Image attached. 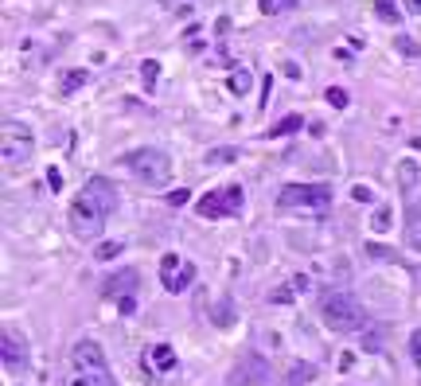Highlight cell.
Returning a JSON list of instances; mask_svg holds the SVG:
<instances>
[{
    "label": "cell",
    "mask_w": 421,
    "mask_h": 386,
    "mask_svg": "<svg viewBox=\"0 0 421 386\" xmlns=\"http://www.w3.org/2000/svg\"><path fill=\"white\" fill-rule=\"evenodd\" d=\"M234 156H238L234 149H210V152H207V164H210V168H215V164H230Z\"/></svg>",
    "instance_id": "21"
},
{
    "label": "cell",
    "mask_w": 421,
    "mask_h": 386,
    "mask_svg": "<svg viewBox=\"0 0 421 386\" xmlns=\"http://www.w3.org/2000/svg\"><path fill=\"white\" fill-rule=\"evenodd\" d=\"M406 242H410L413 250H421V218H410V235H406Z\"/></svg>",
    "instance_id": "26"
},
{
    "label": "cell",
    "mask_w": 421,
    "mask_h": 386,
    "mask_svg": "<svg viewBox=\"0 0 421 386\" xmlns=\"http://www.w3.org/2000/svg\"><path fill=\"white\" fill-rule=\"evenodd\" d=\"M296 129H304V118H285V121H277V125H273V133L270 137H285V133H296Z\"/></svg>",
    "instance_id": "20"
},
{
    "label": "cell",
    "mask_w": 421,
    "mask_h": 386,
    "mask_svg": "<svg viewBox=\"0 0 421 386\" xmlns=\"http://www.w3.org/2000/svg\"><path fill=\"white\" fill-rule=\"evenodd\" d=\"M121 168H129L144 187H164L172 180V160L161 149H137L129 156H121Z\"/></svg>",
    "instance_id": "2"
},
{
    "label": "cell",
    "mask_w": 421,
    "mask_h": 386,
    "mask_svg": "<svg viewBox=\"0 0 421 386\" xmlns=\"http://www.w3.org/2000/svg\"><path fill=\"white\" fill-rule=\"evenodd\" d=\"M137 285H141V278H137V269H118L113 278H106V285H101V293L106 297H113V301H125V297H133L137 293Z\"/></svg>",
    "instance_id": "10"
},
{
    "label": "cell",
    "mask_w": 421,
    "mask_h": 386,
    "mask_svg": "<svg viewBox=\"0 0 421 386\" xmlns=\"http://www.w3.org/2000/svg\"><path fill=\"white\" fill-rule=\"evenodd\" d=\"M118 254H121V242H101L98 250H94V258H98V261H110V258H118Z\"/></svg>",
    "instance_id": "23"
},
{
    "label": "cell",
    "mask_w": 421,
    "mask_h": 386,
    "mask_svg": "<svg viewBox=\"0 0 421 386\" xmlns=\"http://www.w3.org/2000/svg\"><path fill=\"white\" fill-rule=\"evenodd\" d=\"M90 199H98L106 211H113L118 207V187H113V180H106V176H90L86 180V187H82Z\"/></svg>",
    "instance_id": "11"
},
{
    "label": "cell",
    "mask_w": 421,
    "mask_h": 386,
    "mask_svg": "<svg viewBox=\"0 0 421 386\" xmlns=\"http://www.w3.org/2000/svg\"><path fill=\"white\" fill-rule=\"evenodd\" d=\"M70 386H113V382H110V375H106V371H86V375H78Z\"/></svg>",
    "instance_id": "17"
},
{
    "label": "cell",
    "mask_w": 421,
    "mask_h": 386,
    "mask_svg": "<svg viewBox=\"0 0 421 386\" xmlns=\"http://www.w3.org/2000/svg\"><path fill=\"white\" fill-rule=\"evenodd\" d=\"M375 230H390V207L375 211Z\"/></svg>",
    "instance_id": "27"
},
{
    "label": "cell",
    "mask_w": 421,
    "mask_h": 386,
    "mask_svg": "<svg viewBox=\"0 0 421 386\" xmlns=\"http://www.w3.org/2000/svg\"><path fill=\"white\" fill-rule=\"evenodd\" d=\"M250 86H253V75H250L246 67L230 75V90H234V94H250Z\"/></svg>",
    "instance_id": "19"
},
{
    "label": "cell",
    "mask_w": 421,
    "mask_h": 386,
    "mask_svg": "<svg viewBox=\"0 0 421 386\" xmlns=\"http://www.w3.org/2000/svg\"><path fill=\"white\" fill-rule=\"evenodd\" d=\"M32 152H35L32 129L24 121H4V129H0V160H4V168L20 172L32 160Z\"/></svg>",
    "instance_id": "3"
},
{
    "label": "cell",
    "mask_w": 421,
    "mask_h": 386,
    "mask_svg": "<svg viewBox=\"0 0 421 386\" xmlns=\"http://www.w3.org/2000/svg\"><path fill=\"white\" fill-rule=\"evenodd\" d=\"M106 215H110V211L82 192L75 199V207H70V230H75L78 238H98L101 227H106Z\"/></svg>",
    "instance_id": "4"
},
{
    "label": "cell",
    "mask_w": 421,
    "mask_h": 386,
    "mask_svg": "<svg viewBox=\"0 0 421 386\" xmlns=\"http://www.w3.org/2000/svg\"><path fill=\"white\" fill-rule=\"evenodd\" d=\"M270 301H277V304H289V301H293V289H289V285H281L277 293L270 297Z\"/></svg>",
    "instance_id": "29"
},
{
    "label": "cell",
    "mask_w": 421,
    "mask_h": 386,
    "mask_svg": "<svg viewBox=\"0 0 421 386\" xmlns=\"http://www.w3.org/2000/svg\"><path fill=\"white\" fill-rule=\"evenodd\" d=\"M75 363H78L82 371H106V355H101V347L90 344V340L75 344Z\"/></svg>",
    "instance_id": "12"
},
{
    "label": "cell",
    "mask_w": 421,
    "mask_h": 386,
    "mask_svg": "<svg viewBox=\"0 0 421 386\" xmlns=\"http://www.w3.org/2000/svg\"><path fill=\"white\" fill-rule=\"evenodd\" d=\"M0 351H4V367H16V363H24V347L16 344V340L4 332V344H0Z\"/></svg>",
    "instance_id": "13"
},
{
    "label": "cell",
    "mask_w": 421,
    "mask_h": 386,
    "mask_svg": "<svg viewBox=\"0 0 421 386\" xmlns=\"http://www.w3.org/2000/svg\"><path fill=\"white\" fill-rule=\"evenodd\" d=\"M246 203L242 187H222V192H207L199 203H195V211H199L203 218H222V215H238Z\"/></svg>",
    "instance_id": "6"
},
{
    "label": "cell",
    "mask_w": 421,
    "mask_h": 386,
    "mask_svg": "<svg viewBox=\"0 0 421 386\" xmlns=\"http://www.w3.org/2000/svg\"><path fill=\"white\" fill-rule=\"evenodd\" d=\"M296 0H258V8L265 12V16H273V12H281V8H293Z\"/></svg>",
    "instance_id": "22"
},
{
    "label": "cell",
    "mask_w": 421,
    "mask_h": 386,
    "mask_svg": "<svg viewBox=\"0 0 421 386\" xmlns=\"http://www.w3.org/2000/svg\"><path fill=\"white\" fill-rule=\"evenodd\" d=\"M398 47H402L406 55H417V43H413V39H406V35H402V39H398Z\"/></svg>",
    "instance_id": "32"
},
{
    "label": "cell",
    "mask_w": 421,
    "mask_h": 386,
    "mask_svg": "<svg viewBox=\"0 0 421 386\" xmlns=\"http://www.w3.org/2000/svg\"><path fill=\"white\" fill-rule=\"evenodd\" d=\"M375 12H379V20H382V24H398V16H402L394 0H375Z\"/></svg>",
    "instance_id": "18"
},
{
    "label": "cell",
    "mask_w": 421,
    "mask_h": 386,
    "mask_svg": "<svg viewBox=\"0 0 421 386\" xmlns=\"http://www.w3.org/2000/svg\"><path fill=\"white\" fill-rule=\"evenodd\" d=\"M210 316L219 320V324H222V328H230V320H234V309H230V304H227V301H219V304H215V312H210Z\"/></svg>",
    "instance_id": "24"
},
{
    "label": "cell",
    "mask_w": 421,
    "mask_h": 386,
    "mask_svg": "<svg viewBox=\"0 0 421 386\" xmlns=\"http://www.w3.org/2000/svg\"><path fill=\"white\" fill-rule=\"evenodd\" d=\"M161 4H172V8H180V4H187V0H161Z\"/></svg>",
    "instance_id": "36"
},
{
    "label": "cell",
    "mask_w": 421,
    "mask_h": 386,
    "mask_svg": "<svg viewBox=\"0 0 421 386\" xmlns=\"http://www.w3.org/2000/svg\"><path fill=\"white\" fill-rule=\"evenodd\" d=\"M410 355L421 363V332H413V336H410Z\"/></svg>",
    "instance_id": "30"
},
{
    "label": "cell",
    "mask_w": 421,
    "mask_h": 386,
    "mask_svg": "<svg viewBox=\"0 0 421 386\" xmlns=\"http://www.w3.org/2000/svg\"><path fill=\"white\" fill-rule=\"evenodd\" d=\"M270 378L273 371L261 355H242V363L230 371V386H270Z\"/></svg>",
    "instance_id": "9"
},
{
    "label": "cell",
    "mask_w": 421,
    "mask_h": 386,
    "mask_svg": "<svg viewBox=\"0 0 421 386\" xmlns=\"http://www.w3.org/2000/svg\"><path fill=\"white\" fill-rule=\"evenodd\" d=\"M86 78H90V70L75 67V70H67V75H63L59 90H63V94H75V90H78V86H86Z\"/></svg>",
    "instance_id": "14"
},
{
    "label": "cell",
    "mask_w": 421,
    "mask_h": 386,
    "mask_svg": "<svg viewBox=\"0 0 421 386\" xmlns=\"http://www.w3.org/2000/svg\"><path fill=\"white\" fill-rule=\"evenodd\" d=\"M152 363H156V371H172L176 367V351L168 344H156L152 347Z\"/></svg>",
    "instance_id": "15"
},
{
    "label": "cell",
    "mask_w": 421,
    "mask_h": 386,
    "mask_svg": "<svg viewBox=\"0 0 421 386\" xmlns=\"http://www.w3.org/2000/svg\"><path fill=\"white\" fill-rule=\"evenodd\" d=\"M156 75H161V63H144V67H141V78H144V86H149V90H152V86H156Z\"/></svg>",
    "instance_id": "25"
},
{
    "label": "cell",
    "mask_w": 421,
    "mask_h": 386,
    "mask_svg": "<svg viewBox=\"0 0 421 386\" xmlns=\"http://www.w3.org/2000/svg\"><path fill=\"white\" fill-rule=\"evenodd\" d=\"M398 192L406 195V215L421 211V164L417 160H402L398 164Z\"/></svg>",
    "instance_id": "8"
},
{
    "label": "cell",
    "mask_w": 421,
    "mask_h": 386,
    "mask_svg": "<svg viewBox=\"0 0 421 386\" xmlns=\"http://www.w3.org/2000/svg\"><path fill=\"white\" fill-rule=\"evenodd\" d=\"M328 101H332V106H336V109H344V106H347V90H339V86H332V90H328Z\"/></svg>",
    "instance_id": "28"
},
{
    "label": "cell",
    "mask_w": 421,
    "mask_h": 386,
    "mask_svg": "<svg viewBox=\"0 0 421 386\" xmlns=\"http://www.w3.org/2000/svg\"><path fill=\"white\" fill-rule=\"evenodd\" d=\"M332 199V187L324 184H289L281 187V207L285 211H324Z\"/></svg>",
    "instance_id": "5"
},
{
    "label": "cell",
    "mask_w": 421,
    "mask_h": 386,
    "mask_svg": "<svg viewBox=\"0 0 421 386\" xmlns=\"http://www.w3.org/2000/svg\"><path fill=\"white\" fill-rule=\"evenodd\" d=\"M47 184L55 187V192H59V187H63V176H59V172H55V168H51V172H47Z\"/></svg>",
    "instance_id": "34"
},
{
    "label": "cell",
    "mask_w": 421,
    "mask_h": 386,
    "mask_svg": "<svg viewBox=\"0 0 421 386\" xmlns=\"http://www.w3.org/2000/svg\"><path fill=\"white\" fill-rule=\"evenodd\" d=\"M355 199H359V203H371L375 195H371V187H355Z\"/></svg>",
    "instance_id": "33"
},
{
    "label": "cell",
    "mask_w": 421,
    "mask_h": 386,
    "mask_svg": "<svg viewBox=\"0 0 421 386\" xmlns=\"http://www.w3.org/2000/svg\"><path fill=\"white\" fill-rule=\"evenodd\" d=\"M316 378V367L312 363H296L293 371H289V386H301V382H312Z\"/></svg>",
    "instance_id": "16"
},
{
    "label": "cell",
    "mask_w": 421,
    "mask_h": 386,
    "mask_svg": "<svg viewBox=\"0 0 421 386\" xmlns=\"http://www.w3.org/2000/svg\"><path fill=\"white\" fill-rule=\"evenodd\" d=\"M320 312H324V324L332 328V332H344V336H351V332H359L363 324H367V312H363V304L355 301L351 293H324L320 301Z\"/></svg>",
    "instance_id": "1"
},
{
    "label": "cell",
    "mask_w": 421,
    "mask_h": 386,
    "mask_svg": "<svg viewBox=\"0 0 421 386\" xmlns=\"http://www.w3.org/2000/svg\"><path fill=\"white\" fill-rule=\"evenodd\" d=\"M406 12H413V16H421V0H406Z\"/></svg>",
    "instance_id": "35"
},
{
    "label": "cell",
    "mask_w": 421,
    "mask_h": 386,
    "mask_svg": "<svg viewBox=\"0 0 421 386\" xmlns=\"http://www.w3.org/2000/svg\"><path fill=\"white\" fill-rule=\"evenodd\" d=\"M191 281H195V266H191V261H184L180 254H164V261H161V285L168 289V293H184Z\"/></svg>",
    "instance_id": "7"
},
{
    "label": "cell",
    "mask_w": 421,
    "mask_h": 386,
    "mask_svg": "<svg viewBox=\"0 0 421 386\" xmlns=\"http://www.w3.org/2000/svg\"><path fill=\"white\" fill-rule=\"evenodd\" d=\"M187 199H191V195H187L184 187H180V192H172V195H168V203H172V207H184Z\"/></svg>",
    "instance_id": "31"
}]
</instances>
